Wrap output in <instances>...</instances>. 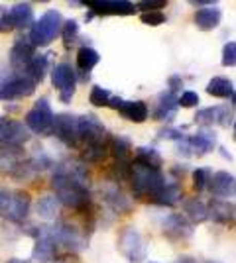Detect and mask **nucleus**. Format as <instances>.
Instances as JSON below:
<instances>
[{
    "mask_svg": "<svg viewBox=\"0 0 236 263\" xmlns=\"http://www.w3.org/2000/svg\"><path fill=\"white\" fill-rule=\"evenodd\" d=\"M189 143H191L193 155L201 157V155L211 154L216 147V134L213 130H209V128H203L197 134L189 136Z\"/></svg>",
    "mask_w": 236,
    "mask_h": 263,
    "instance_id": "nucleus-15",
    "label": "nucleus"
},
{
    "mask_svg": "<svg viewBox=\"0 0 236 263\" xmlns=\"http://www.w3.org/2000/svg\"><path fill=\"white\" fill-rule=\"evenodd\" d=\"M177 263H197V261H195L193 257H179V259H177Z\"/></svg>",
    "mask_w": 236,
    "mask_h": 263,
    "instance_id": "nucleus-46",
    "label": "nucleus"
},
{
    "mask_svg": "<svg viewBox=\"0 0 236 263\" xmlns=\"http://www.w3.org/2000/svg\"><path fill=\"white\" fill-rule=\"evenodd\" d=\"M79 116H71V114H57L53 120V132L61 142L69 145V147H77L81 143L79 138V128H77Z\"/></svg>",
    "mask_w": 236,
    "mask_h": 263,
    "instance_id": "nucleus-9",
    "label": "nucleus"
},
{
    "mask_svg": "<svg viewBox=\"0 0 236 263\" xmlns=\"http://www.w3.org/2000/svg\"><path fill=\"white\" fill-rule=\"evenodd\" d=\"M108 142L106 140H101V142L95 143H87L85 145V152L81 154V159L83 163H101L102 159L108 155Z\"/></svg>",
    "mask_w": 236,
    "mask_h": 263,
    "instance_id": "nucleus-24",
    "label": "nucleus"
},
{
    "mask_svg": "<svg viewBox=\"0 0 236 263\" xmlns=\"http://www.w3.org/2000/svg\"><path fill=\"white\" fill-rule=\"evenodd\" d=\"M85 6L90 10V14L99 16H130L136 12V6L126 0H89Z\"/></svg>",
    "mask_w": 236,
    "mask_h": 263,
    "instance_id": "nucleus-10",
    "label": "nucleus"
},
{
    "mask_svg": "<svg viewBox=\"0 0 236 263\" xmlns=\"http://www.w3.org/2000/svg\"><path fill=\"white\" fill-rule=\"evenodd\" d=\"M118 112L128 122H134V124L146 122L148 114H150V110H148L144 100H122V104L118 106Z\"/></svg>",
    "mask_w": 236,
    "mask_h": 263,
    "instance_id": "nucleus-19",
    "label": "nucleus"
},
{
    "mask_svg": "<svg viewBox=\"0 0 236 263\" xmlns=\"http://www.w3.org/2000/svg\"><path fill=\"white\" fill-rule=\"evenodd\" d=\"M168 2L166 0H144V2H138L136 4V10L142 12H157L159 8H164Z\"/></svg>",
    "mask_w": 236,
    "mask_h": 263,
    "instance_id": "nucleus-40",
    "label": "nucleus"
},
{
    "mask_svg": "<svg viewBox=\"0 0 236 263\" xmlns=\"http://www.w3.org/2000/svg\"><path fill=\"white\" fill-rule=\"evenodd\" d=\"M207 189L211 191V195L214 198H223L225 200L226 197H230V193L236 189V179L232 173H228V171H216L211 175L209 179V185Z\"/></svg>",
    "mask_w": 236,
    "mask_h": 263,
    "instance_id": "nucleus-14",
    "label": "nucleus"
},
{
    "mask_svg": "<svg viewBox=\"0 0 236 263\" xmlns=\"http://www.w3.org/2000/svg\"><path fill=\"white\" fill-rule=\"evenodd\" d=\"M53 120H56V114L49 106V100L40 99L34 108L28 110L26 114V128L40 136H49L53 132Z\"/></svg>",
    "mask_w": 236,
    "mask_h": 263,
    "instance_id": "nucleus-4",
    "label": "nucleus"
},
{
    "mask_svg": "<svg viewBox=\"0 0 236 263\" xmlns=\"http://www.w3.org/2000/svg\"><path fill=\"white\" fill-rule=\"evenodd\" d=\"M169 85H171V87H169V90H171V92H175V90L181 87V79L179 77H171V79H169Z\"/></svg>",
    "mask_w": 236,
    "mask_h": 263,
    "instance_id": "nucleus-44",
    "label": "nucleus"
},
{
    "mask_svg": "<svg viewBox=\"0 0 236 263\" xmlns=\"http://www.w3.org/2000/svg\"><path fill=\"white\" fill-rule=\"evenodd\" d=\"M195 122H197V124H201V126H205V128L213 126L214 124V106L199 110V112L195 114Z\"/></svg>",
    "mask_w": 236,
    "mask_h": 263,
    "instance_id": "nucleus-37",
    "label": "nucleus"
},
{
    "mask_svg": "<svg viewBox=\"0 0 236 263\" xmlns=\"http://www.w3.org/2000/svg\"><path fill=\"white\" fill-rule=\"evenodd\" d=\"M12 28H32L34 26V8L28 2H18L8 10Z\"/></svg>",
    "mask_w": 236,
    "mask_h": 263,
    "instance_id": "nucleus-18",
    "label": "nucleus"
},
{
    "mask_svg": "<svg viewBox=\"0 0 236 263\" xmlns=\"http://www.w3.org/2000/svg\"><path fill=\"white\" fill-rule=\"evenodd\" d=\"M104 200H106L116 212H128V210H130V200H128V197H124V193L118 186L106 189V191H104Z\"/></svg>",
    "mask_w": 236,
    "mask_h": 263,
    "instance_id": "nucleus-29",
    "label": "nucleus"
},
{
    "mask_svg": "<svg viewBox=\"0 0 236 263\" xmlns=\"http://www.w3.org/2000/svg\"><path fill=\"white\" fill-rule=\"evenodd\" d=\"M134 163L150 167V169H159L161 163H164V159H161V155L157 154V149H154V147H138L134 155Z\"/></svg>",
    "mask_w": 236,
    "mask_h": 263,
    "instance_id": "nucleus-27",
    "label": "nucleus"
},
{
    "mask_svg": "<svg viewBox=\"0 0 236 263\" xmlns=\"http://www.w3.org/2000/svg\"><path fill=\"white\" fill-rule=\"evenodd\" d=\"M140 20L142 24H146V26H152V28H156V26H161V24H166V14L161 10L157 12H142L140 14Z\"/></svg>",
    "mask_w": 236,
    "mask_h": 263,
    "instance_id": "nucleus-36",
    "label": "nucleus"
},
{
    "mask_svg": "<svg viewBox=\"0 0 236 263\" xmlns=\"http://www.w3.org/2000/svg\"><path fill=\"white\" fill-rule=\"evenodd\" d=\"M51 83L53 87L59 90V99L61 102L69 104L73 95H75V88H77V77H75V71L69 63H57L51 69Z\"/></svg>",
    "mask_w": 236,
    "mask_h": 263,
    "instance_id": "nucleus-5",
    "label": "nucleus"
},
{
    "mask_svg": "<svg viewBox=\"0 0 236 263\" xmlns=\"http://www.w3.org/2000/svg\"><path fill=\"white\" fill-rule=\"evenodd\" d=\"M12 195H14V191L0 189V216H2V218H6V216H8V212H10Z\"/></svg>",
    "mask_w": 236,
    "mask_h": 263,
    "instance_id": "nucleus-39",
    "label": "nucleus"
},
{
    "mask_svg": "<svg viewBox=\"0 0 236 263\" xmlns=\"http://www.w3.org/2000/svg\"><path fill=\"white\" fill-rule=\"evenodd\" d=\"M207 263H214V261H207Z\"/></svg>",
    "mask_w": 236,
    "mask_h": 263,
    "instance_id": "nucleus-50",
    "label": "nucleus"
},
{
    "mask_svg": "<svg viewBox=\"0 0 236 263\" xmlns=\"http://www.w3.org/2000/svg\"><path fill=\"white\" fill-rule=\"evenodd\" d=\"M232 104H234V108H236V92L232 95Z\"/></svg>",
    "mask_w": 236,
    "mask_h": 263,
    "instance_id": "nucleus-48",
    "label": "nucleus"
},
{
    "mask_svg": "<svg viewBox=\"0 0 236 263\" xmlns=\"http://www.w3.org/2000/svg\"><path fill=\"white\" fill-rule=\"evenodd\" d=\"M118 246H120V252L132 263H140L142 259H146V253H148L146 241L142 238V234L136 230V228H132V226H128V228L122 230Z\"/></svg>",
    "mask_w": 236,
    "mask_h": 263,
    "instance_id": "nucleus-7",
    "label": "nucleus"
},
{
    "mask_svg": "<svg viewBox=\"0 0 236 263\" xmlns=\"http://www.w3.org/2000/svg\"><path fill=\"white\" fill-rule=\"evenodd\" d=\"M87 169L83 163H61L51 179L56 198L73 210H85L90 204V195L87 189Z\"/></svg>",
    "mask_w": 236,
    "mask_h": 263,
    "instance_id": "nucleus-1",
    "label": "nucleus"
},
{
    "mask_svg": "<svg viewBox=\"0 0 236 263\" xmlns=\"http://www.w3.org/2000/svg\"><path fill=\"white\" fill-rule=\"evenodd\" d=\"M12 24L10 18H8V10H2L0 8V32H10Z\"/></svg>",
    "mask_w": 236,
    "mask_h": 263,
    "instance_id": "nucleus-43",
    "label": "nucleus"
},
{
    "mask_svg": "<svg viewBox=\"0 0 236 263\" xmlns=\"http://www.w3.org/2000/svg\"><path fill=\"white\" fill-rule=\"evenodd\" d=\"M223 20V12L216 6H207V8H199L193 16V22L195 26L203 30V32H211L214 28H219V24Z\"/></svg>",
    "mask_w": 236,
    "mask_h": 263,
    "instance_id": "nucleus-17",
    "label": "nucleus"
},
{
    "mask_svg": "<svg viewBox=\"0 0 236 263\" xmlns=\"http://www.w3.org/2000/svg\"><path fill=\"white\" fill-rule=\"evenodd\" d=\"M28 169L30 165L28 161H24V154L20 147H12V145L0 147V173L2 175H12L20 179V177H26Z\"/></svg>",
    "mask_w": 236,
    "mask_h": 263,
    "instance_id": "nucleus-6",
    "label": "nucleus"
},
{
    "mask_svg": "<svg viewBox=\"0 0 236 263\" xmlns=\"http://www.w3.org/2000/svg\"><path fill=\"white\" fill-rule=\"evenodd\" d=\"M181 197H183V189L177 183H169L150 198V202L157 204V206H175L181 200Z\"/></svg>",
    "mask_w": 236,
    "mask_h": 263,
    "instance_id": "nucleus-22",
    "label": "nucleus"
},
{
    "mask_svg": "<svg viewBox=\"0 0 236 263\" xmlns=\"http://www.w3.org/2000/svg\"><path fill=\"white\" fill-rule=\"evenodd\" d=\"M128 179L132 181V193H134L136 198H152L166 186V177L161 175L159 169H150V167L138 165L134 161L130 167V177Z\"/></svg>",
    "mask_w": 236,
    "mask_h": 263,
    "instance_id": "nucleus-2",
    "label": "nucleus"
},
{
    "mask_svg": "<svg viewBox=\"0 0 236 263\" xmlns=\"http://www.w3.org/2000/svg\"><path fill=\"white\" fill-rule=\"evenodd\" d=\"M164 236H168L169 240L179 241V240H187L193 236V226L191 222L185 218L183 214H169L168 218L164 220Z\"/></svg>",
    "mask_w": 236,
    "mask_h": 263,
    "instance_id": "nucleus-12",
    "label": "nucleus"
},
{
    "mask_svg": "<svg viewBox=\"0 0 236 263\" xmlns=\"http://www.w3.org/2000/svg\"><path fill=\"white\" fill-rule=\"evenodd\" d=\"M61 26H63V18L57 10H47L40 18L35 20L34 26L30 28V44L34 47H42V45H49L53 40H56L57 33H61Z\"/></svg>",
    "mask_w": 236,
    "mask_h": 263,
    "instance_id": "nucleus-3",
    "label": "nucleus"
},
{
    "mask_svg": "<svg viewBox=\"0 0 236 263\" xmlns=\"http://www.w3.org/2000/svg\"><path fill=\"white\" fill-rule=\"evenodd\" d=\"M223 65L236 67V42H228L223 47Z\"/></svg>",
    "mask_w": 236,
    "mask_h": 263,
    "instance_id": "nucleus-38",
    "label": "nucleus"
},
{
    "mask_svg": "<svg viewBox=\"0 0 236 263\" xmlns=\"http://www.w3.org/2000/svg\"><path fill=\"white\" fill-rule=\"evenodd\" d=\"M191 4L193 6H205L207 8V6H213L214 2L213 0H191Z\"/></svg>",
    "mask_w": 236,
    "mask_h": 263,
    "instance_id": "nucleus-45",
    "label": "nucleus"
},
{
    "mask_svg": "<svg viewBox=\"0 0 236 263\" xmlns=\"http://www.w3.org/2000/svg\"><path fill=\"white\" fill-rule=\"evenodd\" d=\"M159 138H164V140H175V142H179L181 138H183V134H181V130H175V128H166V130L159 132Z\"/></svg>",
    "mask_w": 236,
    "mask_h": 263,
    "instance_id": "nucleus-42",
    "label": "nucleus"
},
{
    "mask_svg": "<svg viewBox=\"0 0 236 263\" xmlns=\"http://www.w3.org/2000/svg\"><path fill=\"white\" fill-rule=\"evenodd\" d=\"M214 124L228 128L234 124V114L228 106H214Z\"/></svg>",
    "mask_w": 236,
    "mask_h": 263,
    "instance_id": "nucleus-33",
    "label": "nucleus"
},
{
    "mask_svg": "<svg viewBox=\"0 0 236 263\" xmlns=\"http://www.w3.org/2000/svg\"><path fill=\"white\" fill-rule=\"evenodd\" d=\"M35 83L26 75H14L12 79L0 83V100H18L32 97Z\"/></svg>",
    "mask_w": 236,
    "mask_h": 263,
    "instance_id": "nucleus-8",
    "label": "nucleus"
},
{
    "mask_svg": "<svg viewBox=\"0 0 236 263\" xmlns=\"http://www.w3.org/2000/svg\"><path fill=\"white\" fill-rule=\"evenodd\" d=\"M77 35H79V24L75 22V20H67V22H63V26H61V37H63L65 47H71V45L75 44Z\"/></svg>",
    "mask_w": 236,
    "mask_h": 263,
    "instance_id": "nucleus-32",
    "label": "nucleus"
},
{
    "mask_svg": "<svg viewBox=\"0 0 236 263\" xmlns=\"http://www.w3.org/2000/svg\"><path fill=\"white\" fill-rule=\"evenodd\" d=\"M150 263H154V261H150Z\"/></svg>",
    "mask_w": 236,
    "mask_h": 263,
    "instance_id": "nucleus-51",
    "label": "nucleus"
},
{
    "mask_svg": "<svg viewBox=\"0 0 236 263\" xmlns=\"http://www.w3.org/2000/svg\"><path fill=\"white\" fill-rule=\"evenodd\" d=\"M177 108H179V100L175 97V92H161L159 95V102H157V108L154 112V120L159 122H169L175 118L177 114Z\"/></svg>",
    "mask_w": 236,
    "mask_h": 263,
    "instance_id": "nucleus-16",
    "label": "nucleus"
},
{
    "mask_svg": "<svg viewBox=\"0 0 236 263\" xmlns=\"http://www.w3.org/2000/svg\"><path fill=\"white\" fill-rule=\"evenodd\" d=\"M177 100H179L181 108H193V106H197V104H199V95H197V92H193V90H185Z\"/></svg>",
    "mask_w": 236,
    "mask_h": 263,
    "instance_id": "nucleus-41",
    "label": "nucleus"
},
{
    "mask_svg": "<svg viewBox=\"0 0 236 263\" xmlns=\"http://www.w3.org/2000/svg\"><path fill=\"white\" fill-rule=\"evenodd\" d=\"M89 100H90V104H93V106H99V108H101V106H108L111 92L102 87H93L90 88Z\"/></svg>",
    "mask_w": 236,
    "mask_h": 263,
    "instance_id": "nucleus-34",
    "label": "nucleus"
},
{
    "mask_svg": "<svg viewBox=\"0 0 236 263\" xmlns=\"http://www.w3.org/2000/svg\"><path fill=\"white\" fill-rule=\"evenodd\" d=\"M207 92L216 99H230L234 95V85L226 77H213L207 85Z\"/></svg>",
    "mask_w": 236,
    "mask_h": 263,
    "instance_id": "nucleus-25",
    "label": "nucleus"
},
{
    "mask_svg": "<svg viewBox=\"0 0 236 263\" xmlns=\"http://www.w3.org/2000/svg\"><path fill=\"white\" fill-rule=\"evenodd\" d=\"M209 179H211V173H209V169H195L193 171V189L197 191V193H201L207 189L209 185Z\"/></svg>",
    "mask_w": 236,
    "mask_h": 263,
    "instance_id": "nucleus-35",
    "label": "nucleus"
},
{
    "mask_svg": "<svg viewBox=\"0 0 236 263\" xmlns=\"http://www.w3.org/2000/svg\"><path fill=\"white\" fill-rule=\"evenodd\" d=\"M47 61H49L47 55H34V59L26 67V73L24 75L32 79L35 85L42 83L45 79V73H47Z\"/></svg>",
    "mask_w": 236,
    "mask_h": 263,
    "instance_id": "nucleus-26",
    "label": "nucleus"
},
{
    "mask_svg": "<svg viewBox=\"0 0 236 263\" xmlns=\"http://www.w3.org/2000/svg\"><path fill=\"white\" fill-rule=\"evenodd\" d=\"M8 263H30V261H26V259H18V257H14V259H10Z\"/></svg>",
    "mask_w": 236,
    "mask_h": 263,
    "instance_id": "nucleus-47",
    "label": "nucleus"
},
{
    "mask_svg": "<svg viewBox=\"0 0 236 263\" xmlns=\"http://www.w3.org/2000/svg\"><path fill=\"white\" fill-rule=\"evenodd\" d=\"M207 210H209V218H213L216 224H230L234 220V204L223 198H213Z\"/></svg>",
    "mask_w": 236,
    "mask_h": 263,
    "instance_id": "nucleus-20",
    "label": "nucleus"
},
{
    "mask_svg": "<svg viewBox=\"0 0 236 263\" xmlns=\"http://www.w3.org/2000/svg\"><path fill=\"white\" fill-rule=\"evenodd\" d=\"M30 204H32V198L26 191H14L10 212H8L6 218L12 220V222H22L28 216V212H30Z\"/></svg>",
    "mask_w": 236,
    "mask_h": 263,
    "instance_id": "nucleus-21",
    "label": "nucleus"
},
{
    "mask_svg": "<svg viewBox=\"0 0 236 263\" xmlns=\"http://www.w3.org/2000/svg\"><path fill=\"white\" fill-rule=\"evenodd\" d=\"M108 149L116 157V161H130L128 157H130V152H132V143H130L128 138H122V136L113 138L111 143H108Z\"/></svg>",
    "mask_w": 236,
    "mask_h": 263,
    "instance_id": "nucleus-31",
    "label": "nucleus"
},
{
    "mask_svg": "<svg viewBox=\"0 0 236 263\" xmlns=\"http://www.w3.org/2000/svg\"><path fill=\"white\" fill-rule=\"evenodd\" d=\"M234 138H236V120H234Z\"/></svg>",
    "mask_w": 236,
    "mask_h": 263,
    "instance_id": "nucleus-49",
    "label": "nucleus"
},
{
    "mask_svg": "<svg viewBox=\"0 0 236 263\" xmlns=\"http://www.w3.org/2000/svg\"><path fill=\"white\" fill-rule=\"evenodd\" d=\"M99 61H101V55L97 49H93V47H81L77 51V67L81 71H85V73H89L90 69H95V67L99 65Z\"/></svg>",
    "mask_w": 236,
    "mask_h": 263,
    "instance_id": "nucleus-28",
    "label": "nucleus"
},
{
    "mask_svg": "<svg viewBox=\"0 0 236 263\" xmlns=\"http://www.w3.org/2000/svg\"><path fill=\"white\" fill-rule=\"evenodd\" d=\"M59 212V200L53 195H45L38 200V216L44 220H56Z\"/></svg>",
    "mask_w": 236,
    "mask_h": 263,
    "instance_id": "nucleus-30",
    "label": "nucleus"
},
{
    "mask_svg": "<svg viewBox=\"0 0 236 263\" xmlns=\"http://www.w3.org/2000/svg\"><path fill=\"white\" fill-rule=\"evenodd\" d=\"M34 59V45L30 44L28 40H18L16 44L12 45L10 49V65L14 71H18V75H24L28 63Z\"/></svg>",
    "mask_w": 236,
    "mask_h": 263,
    "instance_id": "nucleus-13",
    "label": "nucleus"
},
{
    "mask_svg": "<svg viewBox=\"0 0 236 263\" xmlns=\"http://www.w3.org/2000/svg\"><path fill=\"white\" fill-rule=\"evenodd\" d=\"M234 193H236V189H234Z\"/></svg>",
    "mask_w": 236,
    "mask_h": 263,
    "instance_id": "nucleus-52",
    "label": "nucleus"
},
{
    "mask_svg": "<svg viewBox=\"0 0 236 263\" xmlns=\"http://www.w3.org/2000/svg\"><path fill=\"white\" fill-rule=\"evenodd\" d=\"M79 138L85 143H95L106 140V128L95 114H87V116H79L77 120Z\"/></svg>",
    "mask_w": 236,
    "mask_h": 263,
    "instance_id": "nucleus-11",
    "label": "nucleus"
},
{
    "mask_svg": "<svg viewBox=\"0 0 236 263\" xmlns=\"http://www.w3.org/2000/svg\"><path fill=\"white\" fill-rule=\"evenodd\" d=\"M183 212H185V218H189L193 224H199V222H205V220L209 218L207 204L197 197L183 202Z\"/></svg>",
    "mask_w": 236,
    "mask_h": 263,
    "instance_id": "nucleus-23",
    "label": "nucleus"
}]
</instances>
